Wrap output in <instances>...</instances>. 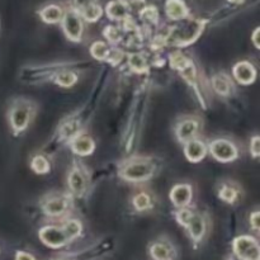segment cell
<instances>
[{
	"instance_id": "277c9868",
	"label": "cell",
	"mask_w": 260,
	"mask_h": 260,
	"mask_svg": "<svg viewBox=\"0 0 260 260\" xmlns=\"http://www.w3.org/2000/svg\"><path fill=\"white\" fill-rule=\"evenodd\" d=\"M40 239L43 241V244L51 246V248H60V246H63L70 241L62 226L61 228H56V226L43 228L40 231Z\"/></svg>"
},
{
	"instance_id": "d6986e66",
	"label": "cell",
	"mask_w": 260,
	"mask_h": 260,
	"mask_svg": "<svg viewBox=\"0 0 260 260\" xmlns=\"http://www.w3.org/2000/svg\"><path fill=\"white\" fill-rule=\"evenodd\" d=\"M212 85L213 89L217 91L221 95H228L230 93L231 89V83L229 80V78L223 74H220V75H216L215 78L212 79Z\"/></svg>"
},
{
	"instance_id": "7402d4cb",
	"label": "cell",
	"mask_w": 260,
	"mask_h": 260,
	"mask_svg": "<svg viewBox=\"0 0 260 260\" xmlns=\"http://www.w3.org/2000/svg\"><path fill=\"white\" fill-rule=\"evenodd\" d=\"M30 167L38 174H45L50 170V164H48L47 159L43 157L42 155H37V156L33 157L32 162H30Z\"/></svg>"
},
{
	"instance_id": "9a60e30c",
	"label": "cell",
	"mask_w": 260,
	"mask_h": 260,
	"mask_svg": "<svg viewBox=\"0 0 260 260\" xmlns=\"http://www.w3.org/2000/svg\"><path fill=\"white\" fill-rule=\"evenodd\" d=\"M167 14L172 19H182L188 15V9L183 0H168Z\"/></svg>"
},
{
	"instance_id": "e575fe53",
	"label": "cell",
	"mask_w": 260,
	"mask_h": 260,
	"mask_svg": "<svg viewBox=\"0 0 260 260\" xmlns=\"http://www.w3.org/2000/svg\"><path fill=\"white\" fill-rule=\"evenodd\" d=\"M230 2H234V3H240V2H243V0H230Z\"/></svg>"
},
{
	"instance_id": "d4e9b609",
	"label": "cell",
	"mask_w": 260,
	"mask_h": 260,
	"mask_svg": "<svg viewBox=\"0 0 260 260\" xmlns=\"http://www.w3.org/2000/svg\"><path fill=\"white\" fill-rule=\"evenodd\" d=\"M62 229L65 230L66 235H68L69 240H73V239H75L76 236L80 234L81 231V225L79 223V221H68V222L65 223V225L62 226Z\"/></svg>"
},
{
	"instance_id": "83f0119b",
	"label": "cell",
	"mask_w": 260,
	"mask_h": 260,
	"mask_svg": "<svg viewBox=\"0 0 260 260\" xmlns=\"http://www.w3.org/2000/svg\"><path fill=\"white\" fill-rule=\"evenodd\" d=\"M141 18L149 22L155 23L157 20V10L155 7H146L141 12Z\"/></svg>"
},
{
	"instance_id": "7c38bea8",
	"label": "cell",
	"mask_w": 260,
	"mask_h": 260,
	"mask_svg": "<svg viewBox=\"0 0 260 260\" xmlns=\"http://www.w3.org/2000/svg\"><path fill=\"white\" fill-rule=\"evenodd\" d=\"M86 177L79 168H74L69 174V187L75 193L76 196H80L86 189Z\"/></svg>"
},
{
	"instance_id": "603a6c76",
	"label": "cell",
	"mask_w": 260,
	"mask_h": 260,
	"mask_svg": "<svg viewBox=\"0 0 260 260\" xmlns=\"http://www.w3.org/2000/svg\"><path fill=\"white\" fill-rule=\"evenodd\" d=\"M129 66H131L132 70L137 71V73H145L147 70V62L141 55H135L129 56V60H128Z\"/></svg>"
},
{
	"instance_id": "cb8c5ba5",
	"label": "cell",
	"mask_w": 260,
	"mask_h": 260,
	"mask_svg": "<svg viewBox=\"0 0 260 260\" xmlns=\"http://www.w3.org/2000/svg\"><path fill=\"white\" fill-rule=\"evenodd\" d=\"M76 80H78V76L71 71H62L56 76V83L61 86H66V88L75 84Z\"/></svg>"
},
{
	"instance_id": "484cf974",
	"label": "cell",
	"mask_w": 260,
	"mask_h": 260,
	"mask_svg": "<svg viewBox=\"0 0 260 260\" xmlns=\"http://www.w3.org/2000/svg\"><path fill=\"white\" fill-rule=\"evenodd\" d=\"M220 198L222 201L228 203H234L238 198V192L234 189L233 187H229V185H223L222 188L220 189V193H218Z\"/></svg>"
},
{
	"instance_id": "8992f818",
	"label": "cell",
	"mask_w": 260,
	"mask_h": 260,
	"mask_svg": "<svg viewBox=\"0 0 260 260\" xmlns=\"http://www.w3.org/2000/svg\"><path fill=\"white\" fill-rule=\"evenodd\" d=\"M10 124L15 132H22L27 128L30 121V108L27 103H19L10 111Z\"/></svg>"
},
{
	"instance_id": "8fae6325",
	"label": "cell",
	"mask_w": 260,
	"mask_h": 260,
	"mask_svg": "<svg viewBox=\"0 0 260 260\" xmlns=\"http://www.w3.org/2000/svg\"><path fill=\"white\" fill-rule=\"evenodd\" d=\"M185 156L189 161L192 162H198L206 156V152H207V149H206L205 144L200 140H190V141L187 142L185 145Z\"/></svg>"
},
{
	"instance_id": "30bf717a",
	"label": "cell",
	"mask_w": 260,
	"mask_h": 260,
	"mask_svg": "<svg viewBox=\"0 0 260 260\" xmlns=\"http://www.w3.org/2000/svg\"><path fill=\"white\" fill-rule=\"evenodd\" d=\"M69 207V200L62 196L52 197L43 205V211L48 216H61Z\"/></svg>"
},
{
	"instance_id": "836d02e7",
	"label": "cell",
	"mask_w": 260,
	"mask_h": 260,
	"mask_svg": "<svg viewBox=\"0 0 260 260\" xmlns=\"http://www.w3.org/2000/svg\"><path fill=\"white\" fill-rule=\"evenodd\" d=\"M258 36H259V28H256L255 32H254V35H253V42H254V45H255V47H256V48H259Z\"/></svg>"
},
{
	"instance_id": "d6a6232c",
	"label": "cell",
	"mask_w": 260,
	"mask_h": 260,
	"mask_svg": "<svg viewBox=\"0 0 260 260\" xmlns=\"http://www.w3.org/2000/svg\"><path fill=\"white\" fill-rule=\"evenodd\" d=\"M74 3H75V5L79 8V9H81V8L85 7V5L90 4V3H95V2H94V0H74Z\"/></svg>"
},
{
	"instance_id": "4fadbf2b",
	"label": "cell",
	"mask_w": 260,
	"mask_h": 260,
	"mask_svg": "<svg viewBox=\"0 0 260 260\" xmlns=\"http://www.w3.org/2000/svg\"><path fill=\"white\" fill-rule=\"evenodd\" d=\"M187 229L189 230L190 236L194 241H200L202 239V236L205 235L206 231V223L203 221V218L201 217L198 213H193L190 215L189 220L187 222Z\"/></svg>"
},
{
	"instance_id": "6da1fadb",
	"label": "cell",
	"mask_w": 260,
	"mask_h": 260,
	"mask_svg": "<svg viewBox=\"0 0 260 260\" xmlns=\"http://www.w3.org/2000/svg\"><path fill=\"white\" fill-rule=\"evenodd\" d=\"M155 167L149 159L132 160L122 169L121 175L129 182H142L149 179L154 173Z\"/></svg>"
},
{
	"instance_id": "8d00e7d4",
	"label": "cell",
	"mask_w": 260,
	"mask_h": 260,
	"mask_svg": "<svg viewBox=\"0 0 260 260\" xmlns=\"http://www.w3.org/2000/svg\"><path fill=\"white\" fill-rule=\"evenodd\" d=\"M230 260H234V259H230Z\"/></svg>"
},
{
	"instance_id": "7a4b0ae2",
	"label": "cell",
	"mask_w": 260,
	"mask_h": 260,
	"mask_svg": "<svg viewBox=\"0 0 260 260\" xmlns=\"http://www.w3.org/2000/svg\"><path fill=\"white\" fill-rule=\"evenodd\" d=\"M234 251L240 260H259L260 258L259 245L251 236H240L235 239Z\"/></svg>"
},
{
	"instance_id": "ac0fdd59",
	"label": "cell",
	"mask_w": 260,
	"mask_h": 260,
	"mask_svg": "<svg viewBox=\"0 0 260 260\" xmlns=\"http://www.w3.org/2000/svg\"><path fill=\"white\" fill-rule=\"evenodd\" d=\"M150 253H151L152 258L155 260H172L173 256V251L170 246L162 243L154 244L150 249Z\"/></svg>"
},
{
	"instance_id": "3957f363",
	"label": "cell",
	"mask_w": 260,
	"mask_h": 260,
	"mask_svg": "<svg viewBox=\"0 0 260 260\" xmlns=\"http://www.w3.org/2000/svg\"><path fill=\"white\" fill-rule=\"evenodd\" d=\"M210 151L212 156L221 162H230L238 157V150L233 142L228 140H215L210 145Z\"/></svg>"
},
{
	"instance_id": "f1b7e54d",
	"label": "cell",
	"mask_w": 260,
	"mask_h": 260,
	"mask_svg": "<svg viewBox=\"0 0 260 260\" xmlns=\"http://www.w3.org/2000/svg\"><path fill=\"white\" fill-rule=\"evenodd\" d=\"M106 36L109 41L112 42H117L121 38V35H119L118 29L116 27H107L106 28Z\"/></svg>"
},
{
	"instance_id": "4316f807",
	"label": "cell",
	"mask_w": 260,
	"mask_h": 260,
	"mask_svg": "<svg viewBox=\"0 0 260 260\" xmlns=\"http://www.w3.org/2000/svg\"><path fill=\"white\" fill-rule=\"evenodd\" d=\"M150 203H151V201H150V197L146 193H140V194H137L134 200L135 207L139 211L147 210V208L150 207Z\"/></svg>"
},
{
	"instance_id": "4dcf8cb0",
	"label": "cell",
	"mask_w": 260,
	"mask_h": 260,
	"mask_svg": "<svg viewBox=\"0 0 260 260\" xmlns=\"http://www.w3.org/2000/svg\"><path fill=\"white\" fill-rule=\"evenodd\" d=\"M250 225L251 228L254 229L255 231H259V212H254L253 215L250 216Z\"/></svg>"
},
{
	"instance_id": "5b68a950",
	"label": "cell",
	"mask_w": 260,
	"mask_h": 260,
	"mask_svg": "<svg viewBox=\"0 0 260 260\" xmlns=\"http://www.w3.org/2000/svg\"><path fill=\"white\" fill-rule=\"evenodd\" d=\"M62 17V25L65 35L71 41H80L81 33H83V23H81L79 13L75 12V10H68Z\"/></svg>"
},
{
	"instance_id": "ba28073f",
	"label": "cell",
	"mask_w": 260,
	"mask_h": 260,
	"mask_svg": "<svg viewBox=\"0 0 260 260\" xmlns=\"http://www.w3.org/2000/svg\"><path fill=\"white\" fill-rule=\"evenodd\" d=\"M170 200L177 207H184L192 200V188L188 184H178L170 192Z\"/></svg>"
},
{
	"instance_id": "52a82bcc",
	"label": "cell",
	"mask_w": 260,
	"mask_h": 260,
	"mask_svg": "<svg viewBox=\"0 0 260 260\" xmlns=\"http://www.w3.org/2000/svg\"><path fill=\"white\" fill-rule=\"evenodd\" d=\"M234 75H235L236 80L240 84L248 85L251 84L256 78L255 68L251 65L248 61H241V62L236 63L234 68Z\"/></svg>"
},
{
	"instance_id": "9c48e42d",
	"label": "cell",
	"mask_w": 260,
	"mask_h": 260,
	"mask_svg": "<svg viewBox=\"0 0 260 260\" xmlns=\"http://www.w3.org/2000/svg\"><path fill=\"white\" fill-rule=\"evenodd\" d=\"M200 128V123L196 119H185L177 127V137L180 142H188L193 139Z\"/></svg>"
},
{
	"instance_id": "e0dca14e",
	"label": "cell",
	"mask_w": 260,
	"mask_h": 260,
	"mask_svg": "<svg viewBox=\"0 0 260 260\" xmlns=\"http://www.w3.org/2000/svg\"><path fill=\"white\" fill-rule=\"evenodd\" d=\"M107 14L112 19H123L127 17V7L122 2H111L107 5Z\"/></svg>"
},
{
	"instance_id": "5bb4252c",
	"label": "cell",
	"mask_w": 260,
	"mask_h": 260,
	"mask_svg": "<svg viewBox=\"0 0 260 260\" xmlns=\"http://www.w3.org/2000/svg\"><path fill=\"white\" fill-rule=\"evenodd\" d=\"M71 147H73L74 152L79 155H90L91 152L95 149V144H94L93 140L88 136H79L78 139H75L71 144Z\"/></svg>"
},
{
	"instance_id": "2e32d148",
	"label": "cell",
	"mask_w": 260,
	"mask_h": 260,
	"mask_svg": "<svg viewBox=\"0 0 260 260\" xmlns=\"http://www.w3.org/2000/svg\"><path fill=\"white\" fill-rule=\"evenodd\" d=\"M40 14L41 17H42V19L47 23L58 22V20H61V18H62L63 15L62 9H61L58 5H55V4H51V5H47V7H45L42 10H41Z\"/></svg>"
},
{
	"instance_id": "d590c367",
	"label": "cell",
	"mask_w": 260,
	"mask_h": 260,
	"mask_svg": "<svg viewBox=\"0 0 260 260\" xmlns=\"http://www.w3.org/2000/svg\"><path fill=\"white\" fill-rule=\"evenodd\" d=\"M119 2H126V0H119Z\"/></svg>"
},
{
	"instance_id": "ffe728a7",
	"label": "cell",
	"mask_w": 260,
	"mask_h": 260,
	"mask_svg": "<svg viewBox=\"0 0 260 260\" xmlns=\"http://www.w3.org/2000/svg\"><path fill=\"white\" fill-rule=\"evenodd\" d=\"M80 12L86 20H89V22H94V20H96L98 18H101L102 8L101 5L96 4V3H90V4L81 8Z\"/></svg>"
},
{
	"instance_id": "f546056e",
	"label": "cell",
	"mask_w": 260,
	"mask_h": 260,
	"mask_svg": "<svg viewBox=\"0 0 260 260\" xmlns=\"http://www.w3.org/2000/svg\"><path fill=\"white\" fill-rule=\"evenodd\" d=\"M259 136H255L253 140H251V144H250V151H251V155H253L254 157H258L259 156V152H260V149H259Z\"/></svg>"
},
{
	"instance_id": "1f68e13d",
	"label": "cell",
	"mask_w": 260,
	"mask_h": 260,
	"mask_svg": "<svg viewBox=\"0 0 260 260\" xmlns=\"http://www.w3.org/2000/svg\"><path fill=\"white\" fill-rule=\"evenodd\" d=\"M15 260H35L30 254H27V253H23V251H18L17 253V258Z\"/></svg>"
},
{
	"instance_id": "44dd1931",
	"label": "cell",
	"mask_w": 260,
	"mask_h": 260,
	"mask_svg": "<svg viewBox=\"0 0 260 260\" xmlns=\"http://www.w3.org/2000/svg\"><path fill=\"white\" fill-rule=\"evenodd\" d=\"M90 52L91 55L95 58H98V60H107V58H109L108 46L104 42H101V41L93 43V46H91L90 48Z\"/></svg>"
}]
</instances>
